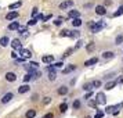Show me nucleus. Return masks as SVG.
Segmentation results:
<instances>
[{"mask_svg":"<svg viewBox=\"0 0 123 118\" xmlns=\"http://www.w3.org/2000/svg\"><path fill=\"white\" fill-rule=\"evenodd\" d=\"M89 27L91 28V32L93 34H98L101 29H102V22H89Z\"/></svg>","mask_w":123,"mask_h":118,"instance_id":"f257e3e1","label":"nucleus"},{"mask_svg":"<svg viewBox=\"0 0 123 118\" xmlns=\"http://www.w3.org/2000/svg\"><path fill=\"white\" fill-rule=\"evenodd\" d=\"M95 100H97L98 104H106V97L102 92H98V93L95 95Z\"/></svg>","mask_w":123,"mask_h":118,"instance_id":"f03ea898","label":"nucleus"},{"mask_svg":"<svg viewBox=\"0 0 123 118\" xmlns=\"http://www.w3.org/2000/svg\"><path fill=\"white\" fill-rule=\"evenodd\" d=\"M11 46L14 49H17V50H22V43H21V40L19 39H12L11 40Z\"/></svg>","mask_w":123,"mask_h":118,"instance_id":"7ed1b4c3","label":"nucleus"},{"mask_svg":"<svg viewBox=\"0 0 123 118\" xmlns=\"http://www.w3.org/2000/svg\"><path fill=\"white\" fill-rule=\"evenodd\" d=\"M95 14H97V15H105L106 14L105 6H97L95 7Z\"/></svg>","mask_w":123,"mask_h":118,"instance_id":"20e7f679","label":"nucleus"},{"mask_svg":"<svg viewBox=\"0 0 123 118\" xmlns=\"http://www.w3.org/2000/svg\"><path fill=\"white\" fill-rule=\"evenodd\" d=\"M12 97H14V95H12L11 92H8V93H6V95L1 97V103H3V104H7V103L11 100Z\"/></svg>","mask_w":123,"mask_h":118,"instance_id":"39448f33","label":"nucleus"},{"mask_svg":"<svg viewBox=\"0 0 123 118\" xmlns=\"http://www.w3.org/2000/svg\"><path fill=\"white\" fill-rule=\"evenodd\" d=\"M29 90H31V86L25 83V85H21V86L18 88V93H19V95H24V93H26Z\"/></svg>","mask_w":123,"mask_h":118,"instance_id":"423d86ee","label":"nucleus"},{"mask_svg":"<svg viewBox=\"0 0 123 118\" xmlns=\"http://www.w3.org/2000/svg\"><path fill=\"white\" fill-rule=\"evenodd\" d=\"M18 17H19V13H18V11H10L6 15V20L11 21V20H15V18H18Z\"/></svg>","mask_w":123,"mask_h":118,"instance_id":"0eeeda50","label":"nucleus"},{"mask_svg":"<svg viewBox=\"0 0 123 118\" xmlns=\"http://www.w3.org/2000/svg\"><path fill=\"white\" fill-rule=\"evenodd\" d=\"M6 81L7 82H15V81H17V75L14 72H7L6 74Z\"/></svg>","mask_w":123,"mask_h":118,"instance_id":"6e6552de","label":"nucleus"},{"mask_svg":"<svg viewBox=\"0 0 123 118\" xmlns=\"http://www.w3.org/2000/svg\"><path fill=\"white\" fill-rule=\"evenodd\" d=\"M42 61L46 62V64H50V62L54 61V56L53 54H46V56L42 57Z\"/></svg>","mask_w":123,"mask_h":118,"instance_id":"1a4fd4ad","label":"nucleus"},{"mask_svg":"<svg viewBox=\"0 0 123 118\" xmlns=\"http://www.w3.org/2000/svg\"><path fill=\"white\" fill-rule=\"evenodd\" d=\"M75 69H76V65L71 64V65H68V67H65L64 69H62V74H64V75H67V74L72 72V71H75Z\"/></svg>","mask_w":123,"mask_h":118,"instance_id":"9d476101","label":"nucleus"},{"mask_svg":"<svg viewBox=\"0 0 123 118\" xmlns=\"http://www.w3.org/2000/svg\"><path fill=\"white\" fill-rule=\"evenodd\" d=\"M71 6H73V1L72 0H67V1H64V3L60 4V8L61 10H65V8H68V7H71Z\"/></svg>","mask_w":123,"mask_h":118,"instance_id":"9b49d317","label":"nucleus"},{"mask_svg":"<svg viewBox=\"0 0 123 118\" xmlns=\"http://www.w3.org/2000/svg\"><path fill=\"white\" fill-rule=\"evenodd\" d=\"M116 81H111V82H106L105 83V88H104V89L105 90H111V89H113V88H115V86H116Z\"/></svg>","mask_w":123,"mask_h":118,"instance_id":"f8f14e48","label":"nucleus"},{"mask_svg":"<svg viewBox=\"0 0 123 118\" xmlns=\"http://www.w3.org/2000/svg\"><path fill=\"white\" fill-rule=\"evenodd\" d=\"M97 62H98V58H97V57H93V58H90V60H87V61L84 62V65H86V67H90V65H94Z\"/></svg>","mask_w":123,"mask_h":118,"instance_id":"ddd939ff","label":"nucleus"},{"mask_svg":"<svg viewBox=\"0 0 123 118\" xmlns=\"http://www.w3.org/2000/svg\"><path fill=\"white\" fill-rule=\"evenodd\" d=\"M68 17L69 18H78V17H80V13H79L78 10H71V11L68 13Z\"/></svg>","mask_w":123,"mask_h":118,"instance_id":"4468645a","label":"nucleus"},{"mask_svg":"<svg viewBox=\"0 0 123 118\" xmlns=\"http://www.w3.org/2000/svg\"><path fill=\"white\" fill-rule=\"evenodd\" d=\"M19 54H21L22 57H25V58L32 57V53H31V50H26V49H22V50L19 51Z\"/></svg>","mask_w":123,"mask_h":118,"instance_id":"2eb2a0df","label":"nucleus"},{"mask_svg":"<svg viewBox=\"0 0 123 118\" xmlns=\"http://www.w3.org/2000/svg\"><path fill=\"white\" fill-rule=\"evenodd\" d=\"M19 27H21L19 22H18V21H14V22H11L8 25V29H10V31H15V29H18Z\"/></svg>","mask_w":123,"mask_h":118,"instance_id":"dca6fc26","label":"nucleus"},{"mask_svg":"<svg viewBox=\"0 0 123 118\" xmlns=\"http://www.w3.org/2000/svg\"><path fill=\"white\" fill-rule=\"evenodd\" d=\"M8 43H10V39H8L7 36H3V38L0 39V46H3V47L8 46Z\"/></svg>","mask_w":123,"mask_h":118,"instance_id":"f3484780","label":"nucleus"},{"mask_svg":"<svg viewBox=\"0 0 123 118\" xmlns=\"http://www.w3.org/2000/svg\"><path fill=\"white\" fill-rule=\"evenodd\" d=\"M72 25L75 27V28H79V27L82 25V20H80V17H78V18H73Z\"/></svg>","mask_w":123,"mask_h":118,"instance_id":"a211bd4d","label":"nucleus"},{"mask_svg":"<svg viewBox=\"0 0 123 118\" xmlns=\"http://www.w3.org/2000/svg\"><path fill=\"white\" fill-rule=\"evenodd\" d=\"M115 57V54L112 53V51H104L102 53V58H105V60H108V58H113Z\"/></svg>","mask_w":123,"mask_h":118,"instance_id":"6ab92c4d","label":"nucleus"},{"mask_svg":"<svg viewBox=\"0 0 123 118\" xmlns=\"http://www.w3.org/2000/svg\"><path fill=\"white\" fill-rule=\"evenodd\" d=\"M55 78H57L55 69H51V71H49V81H55Z\"/></svg>","mask_w":123,"mask_h":118,"instance_id":"aec40b11","label":"nucleus"},{"mask_svg":"<svg viewBox=\"0 0 123 118\" xmlns=\"http://www.w3.org/2000/svg\"><path fill=\"white\" fill-rule=\"evenodd\" d=\"M22 6V1H17V3H12V4H10V10H17V8H19V7Z\"/></svg>","mask_w":123,"mask_h":118,"instance_id":"412c9836","label":"nucleus"},{"mask_svg":"<svg viewBox=\"0 0 123 118\" xmlns=\"http://www.w3.org/2000/svg\"><path fill=\"white\" fill-rule=\"evenodd\" d=\"M58 95H61V96H64V95H67L68 93V88L67 86H61V88H58Z\"/></svg>","mask_w":123,"mask_h":118,"instance_id":"4be33fe9","label":"nucleus"},{"mask_svg":"<svg viewBox=\"0 0 123 118\" xmlns=\"http://www.w3.org/2000/svg\"><path fill=\"white\" fill-rule=\"evenodd\" d=\"M25 115H26V118H35V115H36V111H35V110H28Z\"/></svg>","mask_w":123,"mask_h":118,"instance_id":"5701e85b","label":"nucleus"},{"mask_svg":"<svg viewBox=\"0 0 123 118\" xmlns=\"http://www.w3.org/2000/svg\"><path fill=\"white\" fill-rule=\"evenodd\" d=\"M120 43H123V35H117L115 38V45H120Z\"/></svg>","mask_w":123,"mask_h":118,"instance_id":"b1692460","label":"nucleus"},{"mask_svg":"<svg viewBox=\"0 0 123 118\" xmlns=\"http://www.w3.org/2000/svg\"><path fill=\"white\" fill-rule=\"evenodd\" d=\"M83 89L86 90V92H90V90L93 89V83H91V82H89V83H84L83 85Z\"/></svg>","mask_w":123,"mask_h":118,"instance_id":"393cba45","label":"nucleus"},{"mask_svg":"<svg viewBox=\"0 0 123 118\" xmlns=\"http://www.w3.org/2000/svg\"><path fill=\"white\" fill-rule=\"evenodd\" d=\"M60 36H69V38H71V31H68V29H62L61 32H60Z\"/></svg>","mask_w":123,"mask_h":118,"instance_id":"a878e982","label":"nucleus"},{"mask_svg":"<svg viewBox=\"0 0 123 118\" xmlns=\"http://www.w3.org/2000/svg\"><path fill=\"white\" fill-rule=\"evenodd\" d=\"M91 83H93V88H100L101 85H102V82H101L100 79H95V81H93Z\"/></svg>","mask_w":123,"mask_h":118,"instance_id":"bb28decb","label":"nucleus"},{"mask_svg":"<svg viewBox=\"0 0 123 118\" xmlns=\"http://www.w3.org/2000/svg\"><path fill=\"white\" fill-rule=\"evenodd\" d=\"M122 14H123V6L119 7V8H117V11L113 13V17H119V15H122Z\"/></svg>","mask_w":123,"mask_h":118,"instance_id":"cd10ccee","label":"nucleus"},{"mask_svg":"<svg viewBox=\"0 0 123 118\" xmlns=\"http://www.w3.org/2000/svg\"><path fill=\"white\" fill-rule=\"evenodd\" d=\"M115 108H116V106H109V107H106V108H105V112H106V114H112Z\"/></svg>","mask_w":123,"mask_h":118,"instance_id":"c85d7f7f","label":"nucleus"},{"mask_svg":"<svg viewBox=\"0 0 123 118\" xmlns=\"http://www.w3.org/2000/svg\"><path fill=\"white\" fill-rule=\"evenodd\" d=\"M79 36H80V32L78 29L76 31H71V38H79Z\"/></svg>","mask_w":123,"mask_h":118,"instance_id":"c756f323","label":"nucleus"},{"mask_svg":"<svg viewBox=\"0 0 123 118\" xmlns=\"http://www.w3.org/2000/svg\"><path fill=\"white\" fill-rule=\"evenodd\" d=\"M94 49H95V45H94V43H89V45L86 46V50H87V51H93Z\"/></svg>","mask_w":123,"mask_h":118,"instance_id":"7c9ffc66","label":"nucleus"},{"mask_svg":"<svg viewBox=\"0 0 123 118\" xmlns=\"http://www.w3.org/2000/svg\"><path fill=\"white\" fill-rule=\"evenodd\" d=\"M67 110H68V104H67V103H62L61 106H60V111H61V112H65Z\"/></svg>","mask_w":123,"mask_h":118,"instance_id":"2f4dec72","label":"nucleus"},{"mask_svg":"<svg viewBox=\"0 0 123 118\" xmlns=\"http://www.w3.org/2000/svg\"><path fill=\"white\" fill-rule=\"evenodd\" d=\"M73 108H75V110H78V108H80V100H75L73 101Z\"/></svg>","mask_w":123,"mask_h":118,"instance_id":"473e14b6","label":"nucleus"},{"mask_svg":"<svg viewBox=\"0 0 123 118\" xmlns=\"http://www.w3.org/2000/svg\"><path fill=\"white\" fill-rule=\"evenodd\" d=\"M82 46H83V40H82V39H79L78 42H76V46H75V49L78 50V49H80Z\"/></svg>","mask_w":123,"mask_h":118,"instance_id":"72a5a7b5","label":"nucleus"},{"mask_svg":"<svg viewBox=\"0 0 123 118\" xmlns=\"http://www.w3.org/2000/svg\"><path fill=\"white\" fill-rule=\"evenodd\" d=\"M36 22H37V18H31V21H29V22H28V25H29V27H32V25H36Z\"/></svg>","mask_w":123,"mask_h":118,"instance_id":"f704fd0d","label":"nucleus"},{"mask_svg":"<svg viewBox=\"0 0 123 118\" xmlns=\"http://www.w3.org/2000/svg\"><path fill=\"white\" fill-rule=\"evenodd\" d=\"M104 114H105L104 111H97L95 112V115H94V118H102L104 117Z\"/></svg>","mask_w":123,"mask_h":118,"instance_id":"c9c22d12","label":"nucleus"},{"mask_svg":"<svg viewBox=\"0 0 123 118\" xmlns=\"http://www.w3.org/2000/svg\"><path fill=\"white\" fill-rule=\"evenodd\" d=\"M31 79H32V74H31V72H29V74H26V75L24 76V81H25V82H29Z\"/></svg>","mask_w":123,"mask_h":118,"instance_id":"e433bc0d","label":"nucleus"},{"mask_svg":"<svg viewBox=\"0 0 123 118\" xmlns=\"http://www.w3.org/2000/svg\"><path fill=\"white\" fill-rule=\"evenodd\" d=\"M97 104H98V103H97V100H90L89 101V106L90 107H97Z\"/></svg>","mask_w":123,"mask_h":118,"instance_id":"4c0bfd02","label":"nucleus"},{"mask_svg":"<svg viewBox=\"0 0 123 118\" xmlns=\"http://www.w3.org/2000/svg\"><path fill=\"white\" fill-rule=\"evenodd\" d=\"M18 32H19V34H25V32H26V28H25V27H19V28H18Z\"/></svg>","mask_w":123,"mask_h":118,"instance_id":"58836bf2","label":"nucleus"},{"mask_svg":"<svg viewBox=\"0 0 123 118\" xmlns=\"http://www.w3.org/2000/svg\"><path fill=\"white\" fill-rule=\"evenodd\" d=\"M91 96H93V93H91V90H90V92H86V95H84V99L87 100V99H90Z\"/></svg>","mask_w":123,"mask_h":118,"instance_id":"ea45409f","label":"nucleus"},{"mask_svg":"<svg viewBox=\"0 0 123 118\" xmlns=\"http://www.w3.org/2000/svg\"><path fill=\"white\" fill-rule=\"evenodd\" d=\"M73 51V49H68L67 51H65V54H64V57H68V56H71V53Z\"/></svg>","mask_w":123,"mask_h":118,"instance_id":"a19ab883","label":"nucleus"},{"mask_svg":"<svg viewBox=\"0 0 123 118\" xmlns=\"http://www.w3.org/2000/svg\"><path fill=\"white\" fill-rule=\"evenodd\" d=\"M62 65H64V62H62V61H60V62H55V64H54V67H55V68H61Z\"/></svg>","mask_w":123,"mask_h":118,"instance_id":"79ce46f5","label":"nucleus"},{"mask_svg":"<svg viewBox=\"0 0 123 118\" xmlns=\"http://www.w3.org/2000/svg\"><path fill=\"white\" fill-rule=\"evenodd\" d=\"M36 14H37V8H36V7H35L33 10H32V13H31V15H32V17H35V15H36Z\"/></svg>","mask_w":123,"mask_h":118,"instance_id":"37998d69","label":"nucleus"},{"mask_svg":"<svg viewBox=\"0 0 123 118\" xmlns=\"http://www.w3.org/2000/svg\"><path fill=\"white\" fill-rule=\"evenodd\" d=\"M15 61H17V62H24V61H25V57H19V58H15Z\"/></svg>","mask_w":123,"mask_h":118,"instance_id":"c03bdc74","label":"nucleus"},{"mask_svg":"<svg viewBox=\"0 0 123 118\" xmlns=\"http://www.w3.org/2000/svg\"><path fill=\"white\" fill-rule=\"evenodd\" d=\"M50 101H51V99H50V97H44V100H43V103H44V104H49Z\"/></svg>","mask_w":123,"mask_h":118,"instance_id":"a18cd8bd","label":"nucleus"},{"mask_svg":"<svg viewBox=\"0 0 123 118\" xmlns=\"http://www.w3.org/2000/svg\"><path fill=\"white\" fill-rule=\"evenodd\" d=\"M43 118H53V112H47Z\"/></svg>","mask_w":123,"mask_h":118,"instance_id":"49530a36","label":"nucleus"},{"mask_svg":"<svg viewBox=\"0 0 123 118\" xmlns=\"http://www.w3.org/2000/svg\"><path fill=\"white\" fill-rule=\"evenodd\" d=\"M37 20H43V21H44V18H46V15H43V14H40V15H37Z\"/></svg>","mask_w":123,"mask_h":118,"instance_id":"de8ad7c7","label":"nucleus"},{"mask_svg":"<svg viewBox=\"0 0 123 118\" xmlns=\"http://www.w3.org/2000/svg\"><path fill=\"white\" fill-rule=\"evenodd\" d=\"M54 24H55V25H61L62 21H61V20H55V21H54Z\"/></svg>","mask_w":123,"mask_h":118,"instance_id":"09e8293b","label":"nucleus"},{"mask_svg":"<svg viewBox=\"0 0 123 118\" xmlns=\"http://www.w3.org/2000/svg\"><path fill=\"white\" fill-rule=\"evenodd\" d=\"M116 82H117V83H123V76H120V78L117 79Z\"/></svg>","mask_w":123,"mask_h":118,"instance_id":"8fccbe9b","label":"nucleus"},{"mask_svg":"<svg viewBox=\"0 0 123 118\" xmlns=\"http://www.w3.org/2000/svg\"><path fill=\"white\" fill-rule=\"evenodd\" d=\"M31 65H33V67L36 68L37 65H39V64H37V62H35V61H32V62H31Z\"/></svg>","mask_w":123,"mask_h":118,"instance_id":"3c124183","label":"nucleus"},{"mask_svg":"<svg viewBox=\"0 0 123 118\" xmlns=\"http://www.w3.org/2000/svg\"><path fill=\"white\" fill-rule=\"evenodd\" d=\"M105 6H111V0H105Z\"/></svg>","mask_w":123,"mask_h":118,"instance_id":"603ef678","label":"nucleus"},{"mask_svg":"<svg viewBox=\"0 0 123 118\" xmlns=\"http://www.w3.org/2000/svg\"><path fill=\"white\" fill-rule=\"evenodd\" d=\"M11 57L12 58H17V53H11Z\"/></svg>","mask_w":123,"mask_h":118,"instance_id":"864d4df0","label":"nucleus"}]
</instances>
